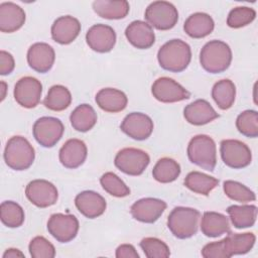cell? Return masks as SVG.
Returning <instances> with one entry per match:
<instances>
[{
  "instance_id": "obj_25",
  "label": "cell",
  "mask_w": 258,
  "mask_h": 258,
  "mask_svg": "<svg viewBox=\"0 0 258 258\" xmlns=\"http://www.w3.org/2000/svg\"><path fill=\"white\" fill-rule=\"evenodd\" d=\"M215 22L213 18L204 12H196L189 15L183 24L184 32L192 38H203L211 34L214 30Z\"/></svg>"
},
{
  "instance_id": "obj_44",
  "label": "cell",
  "mask_w": 258,
  "mask_h": 258,
  "mask_svg": "<svg viewBox=\"0 0 258 258\" xmlns=\"http://www.w3.org/2000/svg\"><path fill=\"white\" fill-rule=\"evenodd\" d=\"M117 258H139L135 247L131 244H122L116 249Z\"/></svg>"
},
{
  "instance_id": "obj_42",
  "label": "cell",
  "mask_w": 258,
  "mask_h": 258,
  "mask_svg": "<svg viewBox=\"0 0 258 258\" xmlns=\"http://www.w3.org/2000/svg\"><path fill=\"white\" fill-rule=\"evenodd\" d=\"M201 253L205 258H227L223 239L220 241L208 243L203 247Z\"/></svg>"
},
{
  "instance_id": "obj_19",
  "label": "cell",
  "mask_w": 258,
  "mask_h": 258,
  "mask_svg": "<svg viewBox=\"0 0 258 258\" xmlns=\"http://www.w3.org/2000/svg\"><path fill=\"white\" fill-rule=\"evenodd\" d=\"M88 154V149L83 140L73 138L64 142L59 149L58 158L60 163L70 169H75L81 166Z\"/></svg>"
},
{
  "instance_id": "obj_28",
  "label": "cell",
  "mask_w": 258,
  "mask_h": 258,
  "mask_svg": "<svg viewBox=\"0 0 258 258\" xmlns=\"http://www.w3.org/2000/svg\"><path fill=\"white\" fill-rule=\"evenodd\" d=\"M94 11L105 19H122L130 10L126 0H96L92 4Z\"/></svg>"
},
{
  "instance_id": "obj_40",
  "label": "cell",
  "mask_w": 258,
  "mask_h": 258,
  "mask_svg": "<svg viewBox=\"0 0 258 258\" xmlns=\"http://www.w3.org/2000/svg\"><path fill=\"white\" fill-rule=\"evenodd\" d=\"M140 247L147 258H167L170 256L168 246L158 238H143L140 242Z\"/></svg>"
},
{
  "instance_id": "obj_7",
  "label": "cell",
  "mask_w": 258,
  "mask_h": 258,
  "mask_svg": "<svg viewBox=\"0 0 258 258\" xmlns=\"http://www.w3.org/2000/svg\"><path fill=\"white\" fill-rule=\"evenodd\" d=\"M150 162L148 153L139 148H123L115 156L114 164L122 172L137 176L143 173Z\"/></svg>"
},
{
  "instance_id": "obj_4",
  "label": "cell",
  "mask_w": 258,
  "mask_h": 258,
  "mask_svg": "<svg viewBox=\"0 0 258 258\" xmlns=\"http://www.w3.org/2000/svg\"><path fill=\"white\" fill-rule=\"evenodd\" d=\"M201 213L187 207H175L167 218V227L177 239H188L197 234Z\"/></svg>"
},
{
  "instance_id": "obj_29",
  "label": "cell",
  "mask_w": 258,
  "mask_h": 258,
  "mask_svg": "<svg viewBox=\"0 0 258 258\" xmlns=\"http://www.w3.org/2000/svg\"><path fill=\"white\" fill-rule=\"evenodd\" d=\"M227 213L235 228L245 229L254 226L257 218V207L255 205H232L228 207Z\"/></svg>"
},
{
  "instance_id": "obj_9",
  "label": "cell",
  "mask_w": 258,
  "mask_h": 258,
  "mask_svg": "<svg viewBox=\"0 0 258 258\" xmlns=\"http://www.w3.org/2000/svg\"><path fill=\"white\" fill-rule=\"evenodd\" d=\"M64 126L62 122L55 117H40L32 128L33 137L41 146L45 148L53 147L62 137Z\"/></svg>"
},
{
  "instance_id": "obj_15",
  "label": "cell",
  "mask_w": 258,
  "mask_h": 258,
  "mask_svg": "<svg viewBox=\"0 0 258 258\" xmlns=\"http://www.w3.org/2000/svg\"><path fill=\"white\" fill-rule=\"evenodd\" d=\"M167 205L164 201L155 198H143L136 201L130 208L132 217L146 224L156 222L165 211Z\"/></svg>"
},
{
  "instance_id": "obj_33",
  "label": "cell",
  "mask_w": 258,
  "mask_h": 258,
  "mask_svg": "<svg viewBox=\"0 0 258 258\" xmlns=\"http://www.w3.org/2000/svg\"><path fill=\"white\" fill-rule=\"evenodd\" d=\"M72 103V95L68 88L61 85H54L49 88L46 97L43 100V105L55 112L66 110Z\"/></svg>"
},
{
  "instance_id": "obj_17",
  "label": "cell",
  "mask_w": 258,
  "mask_h": 258,
  "mask_svg": "<svg viewBox=\"0 0 258 258\" xmlns=\"http://www.w3.org/2000/svg\"><path fill=\"white\" fill-rule=\"evenodd\" d=\"M55 59L54 49L45 42L33 43L27 51L29 67L40 74H45L52 68Z\"/></svg>"
},
{
  "instance_id": "obj_39",
  "label": "cell",
  "mask_w": 258,
  "mask_h": 258,
  "mask_svg": "<svg viewBox=\"0 0 258 258\" xmlns=\"http://www.w3.org/2000/svg\"><path fill=\"white\" fill-rule=\"evenodd\" d=\"M256 17V11L247 6L233 8L227 17V25L231 28H241L250 24Z\"/></svg>"
},
{
  "instance_id": "obj_8",
  "label": "cell",
  "mask_w": 258,
  "mask_h": 258,
  "mask_svg": "<svg viewBox=\"0 0 258 258\" xmlns=\"http://www.w3.org/2000/svg\"><path fill=\"white\" fill-rule=\"evenodd\" d=\"M223 162L234 169L248 166L252 161V153L248 145L237 139H225L220 144Z\"/></svg>"
},
{
  "instance_id": "obj_34",
  "label": "cell",
  "mask_w": 258,
  "mask_h": 258,
  "mask_svg": "<svg viewBox=\"0 0 258 258\" xmlns=\"http://www.w3.org/2000/svg\"><path fill=\"white\" fill-rule=\"evenodd\" d=\"M180 174V165L177 161L169 157L160 158L152 169L154 179L161 183L174 181Z\"/></svg>"
},
{
  "instance_id": "obj_37",
  "label": "cell",
  "mask_w": 258,
  "mask_h": 258,
  "mask_svg": "<svg viewBox=\"0 0 258 258\" xmlns=\"http://www.w3.org/2000/svg\"><path fill=\"white\" fill-rule=\"evenodd\" d=\"M102 187L111 196L116 198H124L130 195V188L126 183L114 172H106L100 178Z\"/></svg>"
},
{
  "instance_id": "obj_26",
  "label": "cell",
  "mask_w": 258,
  "mask_h": 258,
  "mask_svg": "<svg viewBox=\"0 0 258 258\" xmlns=\"http://www.w3.org/2000/svg\"><path fill=\"white\" fill-rule=\"evenodd\" d=\"M202 233L210 238H217L231 232L228 218L217 212H205L201 221Z\"/></svg>"
},
{
  "instance_id": "obj_2",
  "label": "cell",
  "mask_w": 258,
  "mask_h": 258,
  "mask_svg": "<svg viewBox=\"0 0 258 258\" xmlns=\"http://www.w3.org/2000/svg\"><path fill=\"white\" fill-rule=\"evenodd\" d=\"M232 50L222 40H211L207 42L200 52V63L210 74L225 72L231 64Z\"/></svg>"
},
{
  "instance_id": "obj_21",
  "label": "cell",
  "mask_w": 258,
  "mask_h": 258,
  "mask_svg": "<svg viewBox=\"0 0 258 258\" xmlns=\"http://www.w3.org/2000/svg\"><path fill=\"white\" fill-rule=\"evenodd\" d=\"M127 40L136 48L147 49L155 42V34L152 27L145 21H132L125 29Z\"/></svg>"
},
{
  "instance_id": "obj_1",
  "label": "cell",
  "mask_w": 258,
  "mask_h": 258,
  "mask_svg": "<svg viewBox=\"0 0 258 258\" xmlns=\"http://www.w3.org/2000/svg\"><path fill=\"white\" fill-rule=\"evenodd\" d=\"M191 59L190 46L181 39H171L165 42L157 52L159 66L171 73L184 71Z\"/></svg>"
},
{
  "instance_id": "obj_43",
  "label": "cell",
  "mask_w": 258,
  "mask_h": 258,
  "mask_svg": "<svg viewBox=\"0 0 258 258\" xmlns=\"http://www.w3.org/2000/svg\"><path fill=\"white\" fill-rule=\"evenodd\" d=\"M15 68V61L11 53L5 50L0 51V74L7 76L13 72Z\"/></svg>"
},
{
  "instance_id": "obj_11",
  "label": "cell",
  "mask_w": 258,
  "mask_h": 258,
  "mask_svg": "<svg viewBox=\"0 0 258 258\" xmlns=\"http://www.w3.org/2000/svg\"><path fill=\"white\" fill-rule=\"evenodd\" d=\"M153 97L162 103H175L190 98V93L180 84L168 77H161L154 81L151 87Z\"/></svg>"
},
{
  "instance_id": "obj_13",
  "label": "cell",
  "mask_w": 258,
  "mask_h": 258,
  "mask_svg": "<svg viewBox=\"0 0 258 258\" xmlns=\"http://www.w3.org/2000/svg\"><path fill=\"white\" fill-rule=\"evenodd\" d=\"M25 196L37 208H47L56 203L58 192L55 185L50 181L34 179L26 185Z\"/></svg>"
},
{
  "instance_id": "obj_41",
  "label": "cell",
  "mask_w": 258,
  "mask_h": 258,
  "mask_svg": "<svg viewBox=\"0 0 258 258\" xmlns=\"http://www.w3.org/2000/svg\"><path fill=\"white\" fill-rule=\"evenodd\" d=\"M29 254L32 258H53L55 256L54 246L44 237H34L28 246Z\"/></svg>"
},
{
  "instance_id": "obj_30",
  "label": "cell",
  "mask_w": 258,
  "mask_h": 258,
  "mask_svg": "<svg viewBox=\"0 0 258 258\" xmlns=\"http://www.w3.org/2000/svg\"><path fill=\"white\" fill-rule=\"evenodd\" d=\"M97 113L91 105H79L70 116L73 128L79 132H87L91 130L97 123Z\"/></svg>"
},
{
  "instance_id": "obj_46",
  "label": "cell",
  "mask_w": 258,
  "mask_h": 258,
  "mask_svg": "<svg viewBox=\"0 0 258 258\" xmlns=\"http://www.w3.org/2000/svg\"><path fill=\"white\" fill-rule=\"evenodd\" d=\"M6 88H7V85L5 82H1V91H2V95H1V101L4 100L5 98V93H6Z\"/></svg>"
},
{
  "instance_id": "obj_12",
  "label": "cell",
  "mask_w": 258,
  "mask_h": 258,
  "mask_svg": "<svg viewBox=\"0 0 258 258\" xmlns=\"http://www.w3.org/2000/svg\"><path fill=\"white\" fill-rule=\"evenodd\" d=\"M14 99L23 108L31 109L36 107L41 98L42 85L33 77H23L17 81L14 87Z\"/></svg>"
},
{
  "instance_id": "obj_5",
  "label": "cell",
  "mask_w": 258,
  "mask_h": 258,
  "mask_svg": "<svg viewBox=\"0 0 258 258\" xmlns=\"http://www.w3.org/2000/svg\"><path fill=\"white\" fill-rule=\"evenodd\" d=\"M187 157L194 164L213 171L217 164V147L214 139L205 134L194 136L187 145Z\"/></svg>"
},
{
  "instance_id": "obj_3",
  "label": "cell",
  "mask_w": 258,
  "mask_h": 258,
  "mask_svg": "<svg viewBox=\"0 0 258 258\" xmlns=\"http://www.w3.org/2000/svg\"><path fill=\"white\" fill-rule=\"evenodd\" d=\"M3 156L8 167L21 171L32 165L35 158V151L26 138L13 136L7 141Z\"/></svg>"
},
{
  "instance_id": "obj_36",
  "label": "cell",
  "mask_w": 258,
  "mask_h": 258,
  "mask_svg": "<svg viewBox=\"0 0 258 258\" xmlns=\"http://www.w3.org/2000/svg\"><path fill=\"white\" fill-rule=\"evenodd\" d=\"M238 131L250 138L258 136V113L255 110H245L240 113L236 119Z\"/></svg>"
},
{
  "instance_id": "obj_24",
  "label": "cell",
  "mask_w": 258,
  "mask_h": 258,
  "mask_svg": "<svg viewBox=\"0 0 258 258\" xmlns=\"http://www.w3.org/2000/svg\"><path fill=\"white\" fill-rule=\"evenodd\" d=\"M95 100L102 110L109 113H118L123 111L128 103L125 93L115 88L101 89L97 93Z\"/></svg>"
},
{
  "instance_id": "obj_18",
  "label": "cell",
  "mask_w": 258,
  "mask_h": 258,
  "mask_svg": "<svg viewBox=\"0 0 258 258\" xmlns=\"http://www.w3.org/2000/svg\"><path fill=\"white\" fill-rule=\"evenodd\" d=\"M75 205L78 211L88 219H95L102 216L107 208L106 200L94 190H84L75 198Z\"/></svg>"
},
{
  "instance_id": "obj_20",
  "label": "cell",
  "mask_w": 258,
  "mask_h": 258,
  "mask_svg": "<svg viewBox=\"0 0 258 258\" xmlns=\"http://www.w3.org/2000/svg\"><path fill=\"white\" fill-rule=\"evenodd\" d=\"M51 37L59 44H70L81 32L80 21L71 16L64 15L56 18L51 25Z\"/></svg>"
},
{
  "instance_id": "obj_10",
  "label": "cell",
  "mask_w": 258,
  "mask_h": 258,
  "mask_svg": "<svg viewBox=\"0 0 258 258\" xmlns=\"http://www.w3.org/2000/svg\"><path fill=\"white\" fill-rule=\"evenodd\" d=\"M79 221L74 215L56 213L47 221L48 233L58 242L68 243L74 240L79 232Z\"/></svg>"
},
{
  "instance_id": "obj_22",
  "label": "cell",
  "mask_w": 258,
  "mask_h": 258,
  "mask_svg": "<svg viewBox=\"0 0 258 258\" xmlns=\"http://www.w3.org/2000/svg\"><path fill=\"white\" fill-rule=\"evenodd\" d=\"M183 117L189 124L201 126L217 119L219 114L208 101L198 99L185 106L183 109Z\"/></svg>"
},
{
  "instance_id": "obj_31",
  "label": "cell",
  "mask_w": 258,
  "mask_h": 258,
  "mask_svg": "<svg viewBox=\"0 0 258 258\" xmlns=\"http://www.w3.org/2000/svg\"><path fill=\"white\" fill-rule=\"evenodd\" d=\"M212 98L221 110L230 109L236 98V86L229 80L224 79L218 81L212 89Z\"/></svg>"
},
{
  "instance_id": "obj_38",
  "label": "cell",
  "mask_w": 258,
  "mask_h": 258,
  "mask_svg": "<svg viewBox=\"0 0 258 258\" xmlns=\"http://www.w3.org/2000/svg\"><path fill=\"white\" fill-rule=\"evenodd\" d=\"M223 189L229 199L239 203H248L256 200V196L253 190L235 180L224 181Z\"/></svg>"
},
{
  "instance_id": "obj_27",
  "label": "cell",
  "mask_w": 258,
  "mask_h": 258,
  "mask_svg": "<svg viewBox=\"0 0 258 258\" xmlns=\"http://www.w3.org/2000/svg\"><path fill=\"white\" fill-rule=\"evenodd\" d=\"M223 240L227 258H230L234 255H243L250 252L255 244L256 236L253 233L233 234L230 232Z\"/></svg>"
},
{
  "instance_id": "obj_45",
  "label": "cell",
  "mask_w": 258,
  "mask_h": 258,
  "mask_svg": "<svg viewBox=\"0 0 258 258\" xmlns=\"http://www.w3.org/2000/svg\"><path fill=\"white\" fill-rule=\"evenodd\" d=\"M3 258H17V257H21L23 258L24 257V254L18 250V249H15V248H9L7 249L3 255H2Z\"/></svg>"
},
{
  "instance_id": "obj_14",
  "label": "cell",
  "mask_w": 258,
  "mask_h": 258,
  "mask_svg": "<svg viewBox=\"0 0 258 258\" xmlns=\"http://www.w3.org/2000/svg\"><path fill=\"white\" fill-rule=\"evenodd\" d=\"M152 119L141 112L129 113L122 121L120 129L130 138L135 140L147 139L153 131Z\"/></svg>"
},
{
  "instance_id": "obj_6",
  "label": "cell",
  "mask_w": 258,
  "mask_h": 258,
  "mask_svg": "<svg viewBox=\"0 0 258 258\" xmlns=\"http://www.w3.org/2000/svg\"><path fill=\"white\" fill-rule=\"evenodd\" d=\"M144 17L151 27L158 30H169L177 23L178 12L170 2L154 1L147 6Z\"/></svg>"
},
{
  "instance_id": "obj_16",
  "label": "cell",
  "mask_w": 258,
  "mask_h": 258,
  "mask_svg": "<svg viewBox=\"0 0 258 258\" xmlns=\"http://www.w3.org/2000/svg\"><path fill=\"white\" fill-rule=\"evenodd\" d=\"M86 41L94 51L105 53L113 49L116 43L115 30L106 24H95L86 33Z\"/></svg>"
},
{
  "instance_id": "obj_32",
  "label": "cell",
  "mask_w": 258,
  "mask_h": 258,
  "mask_svg": "<svg viewBox=\"0 0 258 258\" xmlns=\"http://www.w3.org/2000/svg\"><path fill=\"white\" fill-rule=\"evenodd\" d=\"M183 183L189 190L208 196L219 184V179L200 171H190L185 176Z\"/></svg>"
},
{
  "instance_id": "obj_35",
  "label": "cell",
  "mask_w": 258,
  "mask_h": 258,
  "mask_svg": "<svg viewBox=\"0 0 258 258\" xmlns=\"http://www.w3.org/2000/svg\"><path fill=\"white\" fill-rule=\"evenodd\" d=\"M1 222L8 228H18L24 222V211L20 205L12 201H5L0 206Z\"/></svg>"
},
{
  "instance_id": "obj_23",
  "label": "cell",
  "mask_w": 258,
  "mask_h": 258,
  "mask_svg": "<svg viewBox=\"0 0 258 258\" xmlns=\"http://www.w3.org/2000/svg\"><path fill=\"white\" fill-rule=\"evenodd\" d=\"M25 12L13 2L0 4V30L5 33H12L20 29L25 22Z\"/></svg>"
}]
</instances>
